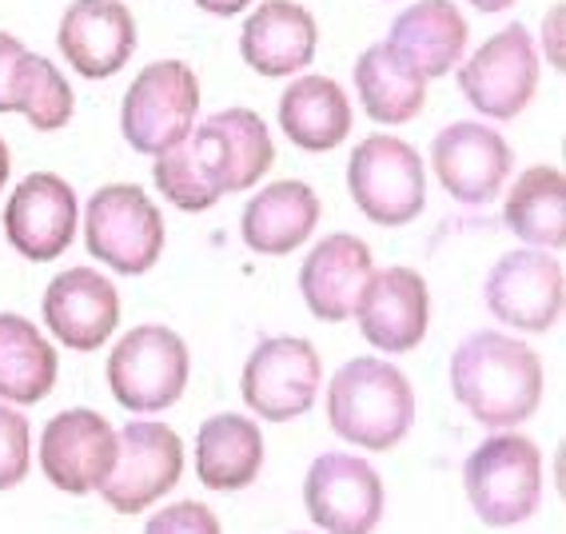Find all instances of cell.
<instances>
[{
  "label": "cell",
  "instance_id": "obj_1",
  "mask_svg": "<svg viewBox=\"0 0 566 534\" xmlns=\"http://www.w3.org/2000/svg\"><path fill=\"white\" fill-rule=\"evenodd\" d=\"M451 395L479 427L515 431L538 411L546 371L535 347L506 332L467 335L451 355Z\"/></svg>",
  "mask_w": 566,
  "mask_h": 534
},
{
  "label": "cell",
  "instance_id": "obj_2",
  "mask_svg": "<svg viewBox=\"0 0 566 534\" xmlns=\"http://www.w3.org/2000/svg\"><path fill=\"white\" fill-rule=\"evenodd\" d=\"M415 387L379 355H355L327 384V423L359 451H391L415 427Z\"/></svg>",
  "mask_w": 566,
  "mask_h": 534
},
{
  "label": "cell",
  "instance_id": "obj_3",
  "mask_svg": "<svg viewBox=\"0 0 566 534\" xmlns=\"http://www.w3.org/2000/svg\"><path fill=\"white\" fill-rule=\"evenodd\" d=\"M463 491L483 526L526 523L543 506V451L518 431H491L467 454Z\"/></svg>",
  "mask_w": 566,
  "mask_h": 534
},
{
  "label": "cell",
  "instance_id": "obj_4",
  "mask_svg": "<svg viewBox=\"0 0 566 534\" xmlns=\"http://www.w3.org/2000/svg\"><path fill=\"white\" fill-rule=\"evenodd\" d=\"M164 240V212L140 184H104L84 203V248L116 275L153 272Z\"/></svg>",
  "mask_w": 566,
  "mask_h": 534
},
{
  "label": "cell",
  "instance_id": "obj_5",
  "mask_svg": "<svg viewBox=\"0 0 566 534\" xmlns=\"http://www.w3.org/2000/svg\"><path fill=\"white\" fill-rule=\"evenodd\" d=\"M192 375L188 343L164 327V323H140L120 335L108 355V391L112 399L132 415H156L180 404Z\"/></svg>",
  "mask_w": 566,
  "mask_h": 534
},
{
  "label": "cell",
  "instance_id": "obj_6",
  "mask_svg": "<svg viewBox=\"0 0 566 534\" xmlns=\"http://www.w3.org/2000/svg\"><path fill=\"white\" fill-rule=\"evenodd\" d=\"M347 192L371 223L407 228L427 208L423 156L399 136L375 132L355 144L352 160H347Z\"/></svg>",
  "mask_w": 566,
  "mask_h": 534
},
{
  "label": "cell",
  "instance_id": "obj_7",
  "mask_svg": "<svg viewBox=\"0 0 566 534\" xmlns=\"http://www.w3.org/2000/svg\"><path fill=\"white\" fill-rule=\"evenodd\" d=\"M324 387V364L315 343L300 335H268L252 347L240 375L248 411L263 423H292L307 415Z\"/></svg>",
  "mask_w": 566,
  "mask_h": 534
},
{
  "label": "cell",
  "instance_id": "obj_8",
  "mask_svg": "<svg viewBox=\"0 0 566 534\" xmlns=\"http://www.w3.org/2000/svg\"><path fill=\"white\" fill-rule=\"evenodd\" d=\"M200 76L184 61H156L128 84L120 104V132L140 156H160L196 128Z\"/></svg>",
  "mask_w": 566,
  "mask_h": 534
},
{
  "label": "cell",
  "instance_id": "obj_9",
  "mask_svg": "<svg viewBox=\"0 0 566 534\" xmlns=\"http://www.w3.org/2000/svg\"><path fill=\"white\" fill-rule=\"evenodd\" d=\"M483 303L511 332H555L566 303L563 260L543 248H518V252L499 255L483 280Z\"/></svg>",
  "mask_w": 566,
  "mask_h": 534
},
{
  "label": "cell",
  "instance_id": "obj_10",
  "mask_svg": "<svg viewBox=\"0 0 566 534\" xmlns=\"http://www.w3.org/2000/svg\"><path fill=\"white\" fill-rule=\"evenodd\" d=\"M184 479V443L172 427L132 419L116 431V463L101 483V499L116 514H144Z\"/></svg>",
  "mask_w": 566,
  "mask_h": 534
},
{
  "label": "cell",
  "instance_id": "obj_11",
  "mask_svg": "<svg viewBox=\"0 0 566 534\" xmlns=\"http://www.w3.org/2000/svg\"><path fill=\"white\" fill-rule=\"evenodd\" d=\"M304 506L324 534H375L387 511V486L355 451H324L304 474Z\"/></svg>",
  "mask_w": 566,
  "mask_h": 534
},
{
  "label": "cell",
  "instance_id": "obj_12",
  "mask_svg": "<svg viewBox=\"0 0 566 534\" xmlns=\"http://www.w3.org/2000/svg\"><path fill=\"white\" fill-rule=\"evenodd\" d=\"M538 88V44L526 24H506L459 64V92L486 121H515Z\"/></svg>",
  "mask_w": 566,
  "mask_h": 534
},
{
  "label": "cell",
  "instance_id": "obj_13",
  "mask_svg": "<svg viewBox=\"0 0 566 534\" xmlns=\"http://www.w3.org/2000/svg\"><path fill=\"white\" fill-rule=\"evenodd\" d=\"M36 463L56 491L72 499L96 494L116 463V427L92 407H69L44 423Z\"/></svg>",
  "mask_w": 566,
  "mask_h": 534
},
{
  "label": "cell",
  "instance_id": "obj_14",
  "mask_svg": "<svg viewBox=\"0 0 566 534\" xmlns=\"http://www.w3.org/2000/svg\"><path fill=\"white\" fill-rule=\"evenodd\" d=\"M431 171L451 200L479 208L503 196L515 171V151L483 121H459L431 140Z\"/></svg>",
  "mask_w": 566,
  "mask_h": 534
},
{
  "label": "cell",
  "instance_id": "obj_15",
  "mask_svg": "<svg viewBox=\"0 0 566 534\" xmlns=\"http://www.w3.org/2000/svg\"><path fill=\"white\" fill-rule=\"evenodd\" d=\"M352 320L375 352L407 355L427 339L431 327V287L415 268H379L367 275Z\"/></svg>",
  "mask_w": 566,
  "mask_h": 534
},
{
  "label": "cell",
  "instance_id": "obj_16",
  "mask_svg": "<svg viewBox=\"0 0 566 534\" xmlns=\"http://www.w3.org/2000/svg\"><path fill=\"white\" fill-rule=\"evenodd\" d=\"M76 223H81V200L72 184L52 171L24 176L4 203V235L12 252L32 263L61 260L76 240Z\"/></svg>",
  "mask_w": 566,
  "mask_h": 534
},
{
  "label": "cell",
  "instance_id": "obj_17",
  "mask_svg": "<svg viewBox=\"0 0 566 534\" xmlns=\"http://www.w3.org/2000/svg\"><path fill=\"white\" fill-rule=\"evenodd\" d=\"M41 315L69 352H96L120 323V295L96 268H69L44 287Z\"/></svg>",
  "mask_w": 566,
  "mask_h": 534
},
{
  "label": "cell",
  "instance_id": "obj_18",
  "mask_svg": "<svg viewBox=\"0 0 566 534\" xmlns=\"http://www.w3.org/2000/svg\"><path fill=\"white\" fill-rule=\"evenodd\" d=\"M64 61L84 81H108L136 52V21L120 0H72L56 29Z\"/></svg>",
  "mask_w": 566,
  "mask_h": 534
},
{
  "label": "cell",
  "instance_id": "obj_19",
  "mask_svg": "<svg viewBox=\"0 0 566 534\" xmlns=\"http://www.w3.org/2000/svg\"><path fill=\"white\" fill-rule=\"evenodd\" d=\"M319 24L295 0H263L240 29V56L260 76H300L315 61Z\"/></svg>",
  "mask_w": 566,
  "mask_h": 534
},
{
  "label": "cell",
  "instance_id": "obj_20",
  "mask_svg": "<svg viewBox=\"0 0 566 534\" xmlns=\"http://www.w3.org/2000/svg\"><path fill=\"white\" fill-rule=\"evenodd\" d=\"M371 272H375L371 248L359 235L352 232L324 235L307 252L304 268H300V295H304L307 312L319 323H347Z\"/></svg>",
  "mask_w": 566,
  "mask_h": 534
},
{
  "label": "cell",
  "instance_id": "obj_21",
  "mask_svg": "<svg viewBox=\"0 0 566 534\" xmlns=\"http://www.w3.org/2000/svg\"><path fill=\"white\" fill-rule=\"evenodd\" d=\"M467 36L471 29L451 0H419L395 17L384 44L419 81H439L463 64Z\"/></svg>",
  "mask_w": 566,
  "mask_h": 534
},
{
  "label": "cell",
  "instance_id": "obj_22",
  "mask_svg": "<svg viewBox=\"0 0 566 534\" xmlns=\"http://www.w3.org/2000/svg\"><path fill=\"white\" fill-rule=\"evenodd\" d=\"M319 212H324V203L312 184L272 180L243 203L240 235L248 252L255 255H292L315 235Z\"/></svg>",
  "mask_w": 566,
  "mask_h": 534
},
{
  "label": "cell",
  "instance_id": "obj_23",
  "mask_svg": "<svg viewBox=\"0 0 566 534\" xmlns=\"http://www.w3.org/2000/svg\"><path fill=\"white\" fill-rule=\"evenodd\" d=\"M263 451V431L252 415L220 411L196 431V479L220 494L243 491L260 479Z\"/></svg>",
  "mask_w": 566,
  "mask_h": 534
},
{
  "label": "cell",
  "instance_id": "obj_24",
  "mask_svg": "<svg viewBox=\"0 0 566 534\" xmlns=\"http://www.w3.org/2000/svg\"><path fill=\"white\" fill-rule=\"evenodd\" d=\"M352 96L332 76H295L280 96L283 136L304 151H332L352 136Z\"/></svg>",
  "mask_w": 566,
  "mask_h": 534
},
{
  "label": "cell",
  "instance_id": "obj_25",
  "mask_svg": "<svg viewBox=\"0 0 566 534\" xmlns=\"http://www.w3.org/2000/svg\"><path fill=\"white\" fill-rule=\"evenodd\" d=\"M61 375V355L36 323L0 312V404L32 407L49 399Z\"/></svg>",
  "mask_w": 566,
  "mask_h": 534
},
{
  "label": "cell",
  "instance_id": "obj_26",
  "mask_svg": "<svg viewBox=\"0 0 566 534\" xmlns=\"http://www.w3.org/2000/svg\"><path fill=\"white\" fill-rule=\"evenodd\" d=\"M208 132L216 151V164H220V180L223 196L248 192L272 171L275 164V140L268 124H263L260 112L252 108H223L216 116L200 124Z\"/></svg>",
  "mask_w": 566,
  "mask_h": 534
},
{
  "label": "cell",
  "instance_id": "obj_27",
  "mask_svg": "<svg viewBox=\"0 0 566 534\" xmlns=\"http://www.w3.org/2000/svg\"><path fill=\"white\" fill-rule=\"evenodd\" d=\"M503 223L531 248L563 252L566 248V180L555 164L518 171L503 203Z\"/></svg>",
  "mask_w": 566,
  "mask_h": 534
},
{
  "label": "cell",
  "instance_id": "obj_28",
  "mask_svg": "<svg viewBox=\"0 0 566 534\" xmlns=\"http://www.w3.org/2000/svg\"><path fill=\"white\" fill-rule=\"evenodd\" d=\"M355 92L375 124H411L427 104V81H419L387 44H371L355 61Z\"/></svg>",
  "mask_w": 566,
  "mask_h": 534
},
{
  "label": "cell",
  "instance_id": "obj_29",
  "mask_svg": "<svg viewBox=\"0 0 566 534\" xmlns=\"http://www.w3.org/2000/svg\"><path fill=\"white\" fill-rule=\"evenodd\" d=\"M153 160L156 188L180 212H208V208H216L223 200L220 164H216L212 140H208V132L200 124L180 144H172V148L153 156Z\"/></svg>",
  "mask_w": 566,
  "mask_h": 534
},
{
  "label": "cell",
  "instance_id": "obj_30",
  "mask_svg": "<svg viewBox=\"0 0 566 534\" xmlns=\"http://www.w3.org/2000/svg\"><path fill=\"white\" fill-rule=\"evenodd\" d=\"M12 112H21L36 132H61L76 112L72 84L61 76V69L41 56V52L24 49L17 64V84H12Z\"/></svg>",
  "mask_w": 566,
  "mask_h": 534
},
{
  "label": "cell",
  "instance_id": "obj_31",
  "mask_svg": "<svg viewBox=\"0 0 566 534\" xmlns=\"http://www.w3.org/2000/svg\"><path fill=\"white\" fill-rule=\"evenodd\" d=\"M32 471V427L17 407L0 404V491L21 486Z\"/></svg>",
  "mask_w": 566,
  "mask_h": 534
},
{
  "label": "cell",
  "instance_id": "obj_32",
  "mask_svg": "<svg viewBox=\"0 0 566 534\" xmlns=\"http://www.w3.org/2000/svg\"><path fill=\"white\" fill-rule=\"evenodd\" d=\"M144 534H223L220 514L208 503H196V499H180V503H168L144 523Z\"/></svg>",
  "mask_w": 566,
  "mask_h": 534
},
{
  "label": "cell",
  "instance_id": "obj_33",
  "mask_svg": "<svg viewBox=\"0 0 566 534\" xmlns=\"http://www.w3.org/2000/svg\"><path fill=\"white\" fill-rule=\"evenodd\" d=\"M24 56V44L9 32H0V112H12V84H17V64Z\"/></svg>",
  "mask_w": 566,
  "mask_h": 534
},
{
  "label": "cell",
  "instance_id": "obj_34",
  "mask_svg": "<svg viewBox=\"0 0 566 534\" xmlns=\"http://www.w3.org/2000/svg\"><path fill=\"white\" fill-rule=\"evenodd\" d=\"M563 24H566V9L563 4H555V9L546 12V21H543V52H546V64L555 72H563V64H566V32H563Z\"/></svg>",
  "mask_w": 566,
  "mask_h": 534
},
{
  "label": "cell",
  "instance_id": "obj_35",
  "mask_svg": "<svg viewBox=\"0 0 566 534\" xmlns=\"http://www.w3.org/2000/svg\"><path fill=\"white\" fill-rule=\"evenodd\" d=\"M252 4V0H196V9L212 12V17H235V12H243Z\"/></svg>",
  "mask_w": 566,
  "mask_h": 534
},
{
  "label": "cell",
  "instance_id": "obj_36",
  "mask_svg": "<svg viewBox=\"0 0 566 534\" xmlns=\"http://www.w3.org/2000/svg\"><path fill=\"white\" fill-rule=\"evenodd\" d=\"M467 4H471V9H475V12H486V17H491V12H506V9H515L518 0H467Z\"/></svg>",
  "mask_w": 566,
  "mask_h": 534
},
{
  "label": "cell",
  "instance_id": "obj_37",
  "mask_svg": "<svg viewBox=\"0 0 566 534\" xmlns=\"http://www.w3.org/2000/svg\"><path fill=\"white\" fill-rule=\"evenodd\" d=\"M9 171H12V156H9L4 136H0V192H4V184H9Z\"/></svg>",
  "mask_w": 566,
  "mask_h": 534
},
{
  "label": "cell",
  "instance_id": "obj_38",
  "mask_svg": "<svg viewBox=\"0 0 566 534\" xmlns=\"http://www.w3.org/2000/svg\"><path fill=\"white\" fill-rule=\"evenodd\" d=\"M295 534H312V531H295Z\"/></svg>",
  "mask_w": 566,
  "mask_h": 534
}]
</instances>
